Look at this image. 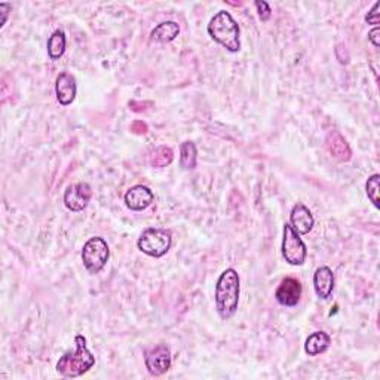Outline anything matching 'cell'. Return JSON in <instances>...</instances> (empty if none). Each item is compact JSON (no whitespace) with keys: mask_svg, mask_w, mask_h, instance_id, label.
<instances>
[{"mask_svg":"<svg viewBox=\"0 0 380 380\" xmlns=\"http://www.w3.org/2000/svg\"><path fill=\"white\" fill-rule=\"evenodd\" d=\"M300 297H302V284L296 278L282 279L275 291L277 302L287 307L296 306L300 302Z\"/></svg>","mask_w":380,"mask_h":380,"instance_id":"9c48e42d","label":"cell"},{"mask_svg":"<svg viewBox=\"0 0 380 380\" xmlns=\"http://www.w3.org/2000/svg\"><path fill=\"white\" fill-rule=\"evenodd\" d=\"M174 161V152L171 147L168 146H159L156 147L152 155H150V165L153 168H165L171 165Z\"/></svg>","mask_w":380,"mask_h":380,"instance_id":"d6986e66","label":"cell"},{"mask_svg":"<svg viewBox=\"0 0 380 380\" xmlns=\"http://www.w3.org/2000/svg\"><path fill=\"white\" fill-rule=\"evenodd\" d=\"M255 8H257V12L262 21H268L272 15V10L268 2H264V0H257V2L254 3Z\"/></svg>","mask_w":380,"mask_h":380,"instance_id":"44dd1931","label":"cell"},{"mask_svg":"<svg viewBox=\"0 0 380 380\" xmlns=\"http://www.w3.org/2000/svg\"><path fill=\"white\" fill-rule=\"evenodd\" d=\"M379 189H380V175L373 174L366 183V192L368 199L373 202V205L379 208Z\"/></svg>","mask_w":380,"mask_h":380,"instance_id":"ffe728a7","label":"cell"},{"mask_svg":"<svg viewBox=\"0 0 380 380\" xmlns=\"http://www.w3.org/2000/svg\"><path fill=\"white\" fill-rule=\"evenodd\" d=\"M366 21L371 25H376V27H377L379 23H380V0L373 5L371 11L366 15Z\"/></svg>","mask_w":380,"mask_h":380,"instance_id":"7402d4cb","label":"cell"},{"mask_svg":"<svg viewBox=\"0 0 380 380\" xmlns=\"http://www.w3.org/2000/svg\"><path fill=\"white\" fill-rule=\"evenodd\" d=\"M368 39H370V42L373 43V45H375L376 48H379V47H380V29H379V27H375L373 30H371V31L368 33Z\"/></svg>","mask_w":380,"mask_h":380,"instance_id":"cb8c5ba5","label":"cell"},{"mask_svg":"<svg viewBox=\"0 0 380 380\" xmlns=\"http://www.w3.org/2000/svg\"><path fill=\"white\" fill-rule=\"evenodd\" d=\"M146 368L152 376H162L171 368V351L166 344H157V346L149 349L144 357Z\"/></svg>","mask_w":380,"mask_h":380,"instance_id":"52a82bcc","label":"cell"},{"mask_svg":"<svg viewBox=\"0 0 380 380\" xmlns=\"http://www.w3.org/2000/svg\"><path fill=\"white\" fill-rule=\"evenodd\" d=\"M282 255L288 264L302 266L306 262L307 250L302 238L294 231L290 223L284 225V240H282Z\"/></svg>","mask_w":380,"mask_h":380,"instance_id":"8992f818","label":"cell"},{"mask_svg":"<svg viewBox=\"0 0 380 380\" xmlns=\"http://www.w3.org/2000/svg\"><path fill=\"white\" fill-rule=\"evenodd\" d=\"M173 245V235L166 229L150 227L141 233L137 241V246L141 253L149 257L159 259L170 251Z\"/></svg>","mask_w":380,"mask_h":380,"instance_id":"277c9868","label":"cell"},{"mask_svg":"<svg viewBox=\"0 0 380 380\" xmlns=\"http://www.w3.org/2000/svg\"><path fill=\"white\" fill-rule=\"evenodd\" d=\"M180 33V25L177 24L175 21H165L161 23L159 25L152 30L150 36H152L153 40L161 42V43H166L174 40Z\"/></svg>","mask_w":380,"mask_h":380,"instance_id":"2e32d148","label":"cell"},{"mask_svg":"<svg viewBox=\"0 0 380 380\" xmlns=\"http://www.w3.org/2000/svg\"><path fill=\"white\" fill-rule=\"evenodd\" d=\"M77 86L73 75L61 72L55 79V94L61 105H70L76 99Z\"/></svg>","mask_w":380,"mask_h":380,"instance_id":"8fae6325","label":"cell"},{"mask_svg":"<svg viewBox=\"0 0 380 380\" xmlns=\"http://www.w3.org/2000/svg\"><path fill=\"white\" fill-rule=\"evenodd\" d=\"M325 146L329 153L338 159L340 162H348L352 157V150L348 144L346 138H344L339 131H331L325 138Z\"/></svg>","mask_w":380,"mask_h":380,"instance_id":"4fadbf2b","label":"cell"},{"mask_svg":"<svg viewBox=\"0 0 380 380\" xmlns=\"http://www.w3.org/2000/svg\"><path fill=\"white\" fill-rule=\"evenodd\" d=\"M330 343H331V338L325 331H315L306 339L305 352L309 357H316L329 349Z\"/></svg>","mask_w":380,"mask_h":380,"instance_id":"9a60e30c","label":"cell"},{"mask_svg":"<svg viewBox=\"0 0 380 380\" xmlns=\"http://www.w3.org/2000/svg\"><path fill=\"white\" fill-rule=\"evenodd\" d=\"M207 30L210 36L225 47L229 52H238L241 49L240 25L227 11L217 12L211 18Z\"/></svg>","mask_w":380,"mask_h":380,"instance_id":"3957f363","label":"cell"},{"mask_svg":"<svg viewBox=\"0 0 380 380\" xmlns=\"http://www.w3.org/2000/svg\"><path fill=\"white\" fill-rule=\"evenodd\" d=\"M66 52V34L63 30H55L48 39V54L51 60H60Z\"/></svg>","mask_w":380,"mask_h":380,"instance_id":"e0dca14e","label":"cell"},{"mask_svg":"<svg viewBox=\"0 0 380 380\" xmlns=\"http://www.w3.org/2000/svg\"><path fill=\"white\" fill-rule=\"evenodd\" d=\"M240 303V275L232 268L220 275L216 286V307L222 320H231Z\"/></svg>","mask_w":380,"mask_h":380,"instance_id":"6da1fadb","label":"cell"},{"mask_svg":"<svg viewBox=\"0 0 380 380\" xmlns=\"http://www.w3.org/2000/svg\"><path fill=\"white\" fill-rule=\"evenodd\" d=\"M76 351L67 352L57 362V371L63 377H79L85 375L86 371L94 367L95 357L86 346V339L82 334H77L75 338Z\"/></svg>","mask_w":380,"mask_h":380,"instance_id":"7a4b0ae2","label":"cell"},{"mask_svg":"<svg viewBox=\"0 0 380 380\" xmlns=\"http://www.w3.org/2000/svg\"><path fill=\"white\" fill-rule=\"evenodd\" d=\"M314 288L316 296L327 300L330 299L334 290V273L329 266L318 268L314 273Z\"/></svg>","mask_w":380,"mask_h":380,"instance_id":"5bb4252c","label":"cell"},{"mask_svg":"<svg viewBox=\"0 0 380 380\" xmlns=\"http://www.w3.org/2000/svg\"><path fill=\"white\" fill-rule=\"evenodd\" d=\"M12 11V5L8 3V2H0V16H2V20H0V29L3 27L8 21V16H10V12Z\"/></svg>","mask_w":380,"mask_h":380,"instance_id":"603a6c76","label":"cell"},{"mask_svg":"<svg viewBox=\"0 0 380 380\" xmlns=\"http://www.w3.org/2000/svg\"><path fill=\"white\" fill-rule=\"evenodd\" d=\"M109 257H110L109 245L103 240V238L94 236L85 242L82 249V262L85 269L90 272L91 275L100 273L105 264H107Z\"/></svg>","mask_w":380,"mask_h":380,"instance_id":"5b68a950","label":"cell"},{"mask_svg":"<svg viewBox=\"0 0 380 380\" xmlns=\"http://www.w3.org/2000/svg\"><path fill=\"white\" fill-rule=\"evenodd\" d=\"M155 195L147 186L137 184L125 193V204L132 211H143L153 204Z\"/></svg>","mask_w":380,"mask_h":380,"instance_id":"30bf717a","label":"cell"},{"mask_svg":"<svg viewBox=\"0 0 380 380\" xmlns=\"http://www.w3.org/2000/svg\"><path fill=\"white\" fill-rule=\"evenodd\" d=\"M198 161V150L193 141H184L180 146V165L184 170H195Z\"/></svg>","mask_w":380,"mask_h":380,"instance_id":"ac0fdd59","label":"cell"},{"mask_svg":"<svg viewBox=\"0 0 380 380\" xmlns=\"http://www.w3.org/2000/svg\"><path fill=\"white\" fill-rule=\"evenodd\" d=\"M91 198V186L85 181H81L68 186L67 190L64 192V205L67 210L73 211V213H81V211H84L88 207V204H90Z\"/></svg>","mask_w":380,"mask_h":380,"instance_id":"ba28073f","label":"cell"},{"mask_svg":"<svg viewBox=\"0 0 380 380\" xmlns=\"http://www.w3.org/2000/svg\"><path fill=\"white\" fill-rule=\"evenodd\" d=\"M315 218L311 211L303 204H296L290 213V226L299 235H307L314 229Z\"/></svg>","mask_w":380,"mask_h":380,"instance_id":"7c38bea8","label":"cell"}]
</instances>
